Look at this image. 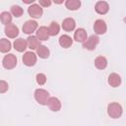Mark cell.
I'll return each instance as SVG.
<instances>
[{
  "label": "cell",
  "instance_id": "25",
  "mask_svg": "<svg viewBox=\"0 0 126 126\" xmlns=\"http://www.w3.org/2000/svg\"><path fill=\"white\" fill-rule=\"evenodd\" d=\"M11 13H12L13 16L19 18V17H21V16L23 15L24 10H23V8L20 7L19 5H13V6L11 7Z\"/></svg>",
  "mask_w": 126,
  "mask_h": 126
},
{
  "label": "cell",
  "instance_id": "19",
  "mask_svg": "<svg viewBox=\"0 0 126 126\" xmlns=\"http://www.w3.org/2000/svg\"><path fill=\"white\" fill-rule=\"evenodd\" d=\"M94 66L99 69V70H103L106 68L107 66V60L105 57L103 56H97L95 59H94Z\"/></svg>",
  "mask_w": 126,
  "mask_h": 126
},
{
  "label": "cell",
  "instance_id": "11",
  "mask_svg": "<svg viewBox=\"0 0 126 126\" xmlns=\"http://www.w3.org/2000/svg\"><path fill=\"white\" fill-rule=\"evenodd\" d=\"M35 36L39 40H47L49 38V31L46 27H39L35 32Z\"/></svg>",
  "mask_w": 126,
  "mask_h": 126
},
{
  "label": "cell",
  "instance_id": "26",
  "mask_svg": "<svg viewBox=\"0 0 126 126\" xmlns=\"http://www.w3.org/2000/svg\"><path fill=\"white\" fill-rule=\"evenodd\" d=\"M36 82H37V84L40 85V86L44 85V84L46 83V77H45V75L42 74V73L37 74V75H36Z\"/></svg>",
  "mask_w": 126,
  "mask_h": 126
},
{
  "label": "cell",
  "instance_id": "8",
  "mask_svg": "<svg viewBox=\"0 0 126 126\" xmlns=\"http://www.w3.org/2000/svg\"><path fill=\"white\" fill-rule=\"evenodd\" d=\"M74 39L77 42H85L88 39V34L85 29L83 28H79L76 30V32H74Z\"/></svg>",
  "mask_w": 126,
  "mask_h": 126
},
{
  "label": "cell",
  "instance_id": "1",
  "mask_svg": "<svg viewBox=\"0 0 126 126\" xmlns=\"http://www.w3.org/2000/svg\"><path fill=\"white\" fill-rule=\"evenodd\" d=\"M34 98L39 104L46 105V104H48V100L50 98L49 93L43 89H37L34 92Z\"/></svg>",
  "mask_w": 126,
  "mask_h": 126
},
{
  "label": "cell",
  "instance_id": "3",
  "mask_svg": "<svg viewBox=\"0 0 126 126\" xmlns=\"http://www.w3.org/2000/svg\"><path fill=\"white\" fill-rule=\"evenodd\" d=\"M2 65L5 69H8V70H11L13 69L14 67H16L17 65V58L14 54H7L4 56L3 60H2Z\"/></svg>",
  "mask_w": 126,
  "mask_h": 126
},
{
  "label": "cell",
  "instance_id": "5",
  "mask_svg": "<svg viewBox=\"0 0 126 126\" xmlns=\"http://www.w3.org/2000/svg\"><path fill=\"white\" fill-rule=\"evenodd\" d=\"M23 62L26 66L32 67L36 63V55L32 51H27L23 55Z\"/></svg>",
  "mask_w": 126,
  "mask_h": 126
},
{
  "label": "cell",
  "instance_id": "7",
  "mask_svg": "<svg viewBox=\"0 0 126 126\" xmlns=\"http://www.w3.org/2000/svg\"><path fill=\"white\" fill-rule=\"evenodd\" d=\"M36 29H37V23L32 20L27 21L23 26V32L27 34H32L33 32H35Z\"/></svg>",
  "mask_w": 126,
  "mask_h": 126
},
{
  "label": "cell",
  "instance_id": "17",
  "mask_svg": "<svg viewBox=\"0 0 126 126\" xmlns=\"http://www.w3.org/2000/svg\"><path fill=\"white\" fill-rule=\"evenodd\" d=\"M72 43H73V39L68 34H63L59 38V44L63 48H69L72 45Z\"/></svg>",
  "mask_w": 126,
  "mask_h": 126
},
{
  "label": "cell",
  "instance_id": "9",
  "mask_svg": "<svg viewBox=\"0 0 126 126\" xmlns=\"http://www.w3.org/2000/svg\"><path fill=\"white\" fill-rule=\"evenodd\" d=\"M5 34L10 38H15L19 34V29L14 24L5 26Z\"/></svg>",
  "mask_w": 126,
  "mask_h": 126
},
{
  "label": "cell",
  "instance_id": "18",
  "mask_svg": "<svg viewBox=\"0 0 126 126\" xmlns=\"http://www.w3.org/2000/svg\"><path fill=\"white\" fill-rule=\"evenodd\" d=\"M48 106L52 111H59L61 108V102L57 97H50L48 100Z\"/></svg>",
  "mask_w": 126,
  "mask_h": 126
},
{
  "label": "cell",
  "instance_id": "22",
  "mask_svg": "<svg viewBox=\"0 0 126 126\" xmlns=\"http://www.w3.org/2000/svg\"><path fill=\"white\" fill-rule=\"evenodd\" d=\"M11 49V42L6 38H1L0 40V51L6 53Z\"/></svg>",
  "mask_w": 126,
  "mask_h": 126
},
{
  "label": "cell",
  "instance_id": "21",
  "mask_svg": "<svg viewBox=\"0 0 126 126\" xmlns=\"http://www.w3.org/2000/svg\"><path fill=\"white\" fill-rule=\"evenodd\" d=\"M49 49L45 45H39V47L36 49V54L42 59L47 58L49 56Z\"/></svg>",
  "mask_w": 126,
  "mask_h": 126
},
{
  "label": "cell",
  "instance_id": "14",
  "mask_svg": "<svg viewBox=\"0 0 126 126\" xmlns=\"http://www.w3.org/2000/svg\"><path fill=\"white\" fill-rule=\"evenodd\" d=\"M27 46H28V42L24 38H17L14 41V48L18 52H24L26 50Z\"/></svg>",
  "mask_w": 126,
  "mask_h": 126
},
{
  "label": "cell",
  "instance_id": "4",
  "mask_svg": "<svg viewBox=\"0 0 126 126\" xmlns=\"http://www.w3.org/2000/svg\"><path fill=\"white\" fill-rule=\"evenodd\" d=\"M98 42H99V38L96 35H91L88 37V39L85 42H83V47L88 50H94Z\"/></svg>",
  "mask_w": 126,
  "mask_h": 126
},
{
  "label": "cell",
  "instance_id": "27",
  "mask_svg": "<svg viewBox=\"0 0 126 126\" xmlns=\"http://www.w3.org/2000/svg\"><path fill=\"white\" fill-rule=\"evenodd\" d=\"M8 83H6L4 80H1L0 81V93L1 94H4L6 91H8Z\"/></svg>",
  "mask_w": 126,
  "mask_h": 126
},
{
  "label": "cell",
  "instance_id": "20",
  "mask_svg": "<svg viewBox=\"0 0 126 126\" xmlns=\"http://www.w3.org/2000/svg\"><path fill=\"white\" fill-rule=\"evenodd\" d=\"M65 6L68 10H71V11H75V10H78L81 6V2L79 0H67L65 2Z\"/></svg>",
  "mask_w": 126,
  "mask_h": 126
},
{
  "label": "cell",
  "instance_id": "23",
  "mask_svg": "<svg viewBox=\"0 0 126 126\" xmlns=\"http://www.w3.org/2000/svg\"><path fill=\"white\" fill-rule=\"evenodd\" d=\"M0 20H1L2 24H4L5 26H8L12 22V16L9 12H2L0 14Z\"/></svg>",
  "mask_w": 126,
  "mask_h": 126
},
{
  "label": "cell",
  "instance_id": "10",
  "mask_svg": "<svg viewBox=\"0 0 126 126\" xmlns=\"http://www.w3.org/2000/svg\"><path fill=\"white\" fill-rule=\"evenodd\" d=\"M106 29H107L106 24L102 20H96L94 22V30L96 34H103V33H105Z\"/></svg>",
  "mask_w": 126,
  "mask_h": 126
},
{
  "label": "cell",
  "instance_id": "15",
  "mask_svg": "<svg viewBox=\"0 0 126 126\" xmlns=\"http://www.w3.org/2000/svg\"><path fill=\"white\" fill-rule=\"evenodd\" d=\"M27 42H28L29 48H31L32 50V49H37L39 47V45H41L40 44V40L34 35H30L27 38Z\"/></svg>",
  "mask_w": 126,
  "mask_h": 126
},
{
  "label": "cell",
  "instance_id": "13",
  "mask_svg": "<svg viewBox=\"0 0 126 126\" xmlns=\"http://www.w3.org/2000/svg\"><path fill=\"white\" fill-rule=\"evenodd\" d=\"M76 27V22L74 19L72 18H66L63 22H62V29L66 32H71L75 29Z\"/></svg>",
  "mask_w": 126,
  "mask_h": 126
},
{
  "label": "cell",
  "instance_id": "12",
  "mask_svg": "<svg viewBox=\"0 0 126 126\" xmlns=\"http://www.w3.org/2000/svg\"><path fill=\"white\" fill-rule=\"evenodd\" d=\"M94 9H95L96 13H98L100 15H104L108 12L109 6H108L107 2H105V1H98V2H96Z\"/></svg>",
  "mask_w": 126,
  "mask_h": 126
},
{
  "label": "cell",
  "instance_id": "6",
  "mask_svg": "<svg viewBox=\"0 0 126 126\" xmlns=\"http://www.w3.org/2000/svg\"><path fill=\"white\" fill-rule=\"evenodd\" d=\"M28 13L32 18H40L42 16V8L39 4H32L28 8Z\"/></svg>",
  "mask_w": 126,
  "mask_h": 126
},
{
  "label": "cell",
  "instance_id": "28",
  "mask_svg": "<svg viewBox=\"0 0 126 126\" xmlns=\"http://www.w3.org/2000/svg\"><path fill=\"white\" fill-rule=\"evenodd\" d=\"M39 5L42 7H48L51 5V1L50 0H39Z\"/></svg>",
  "mask_w": 126,
  "mask_h": 126
},
{
  "label": "cell",
  "instance_id": "16",
  "mask_svg": "<svg viewBox=\"0 0 126 126\" xmlns=\"http://www.w3.org/2000/svg\"><path fill=\"white\" fill-rule=\"evenodd\" d=\"M108 84L113 88H116V87L120 86V84H121L120 76L118 74H116V73H111L108 76Z\"/></svg>",
  "mask_w": 126,
  "mask_h": 126
},
{
  "label": "cell",
  "instance_id": "24",
  "mask_svg": "<svg viewBox=\"0 0 126 126\" xmlns=\"http://www.w3.org/2000/svg\"><path fill=\"white\" fill-rule=\"evenodd\" d=\"M48 31H49V35L54 36V35L58 34V32L60 31V27L56 22H52L48 27Z\"/></svg>",
  "mask_w": 126,
  "mask_h": 126
},
{
  "label": "cell",
  "instance_id": "30",
  "mask_svg": "<svg viewBox=\"0 0 126 126\" xmlns=\"http://www.w3.org/2000/svg\"><path fill=\"white\" fill-rule=\"evenodd\" d=\"M54 3H56V4H61V3H63V1H54Z\"/></svg>",
  "mask_w": 126,
  "mask_h": 126
},
{
  "label": "cell",
  "instance_id": "2",
  "mask_svg": "<svg viewBox=\"0 0 126 126\" xmlns=\"http://www.w3.org/2000/svg\"><path fill=\"white\" fill-rule=\"evenodd\" d=\"M107 113L111 118H119L122 115V106L118 102H111L107 105Z\"/></svg>",
  "mask_w": 126,
  "mask_h": 126
},
{
  "label": "cell",
  "instance_id": "29",
  "mask_svg": "<svg viewBox=\"0 0 126 126\" xmlns=\"http://www.w3.org/2000/svg\"><path fill=\"white\" fill-rule=\"evenodd\" d=\"M24 3H27V4H30V3H33V0H23Z\"/></svg>",
  "mask_w": 126,
  "mask_h": 126
}]
</instances>
